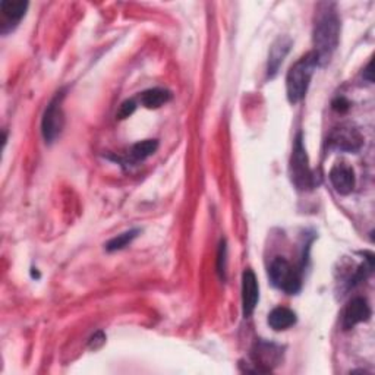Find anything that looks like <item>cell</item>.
<instances>
[{
	"mask_svg": "<svg viewBox=\"0 0 375 375\" xmlns=\"http://www.w3.org/2000/svg\"><path fill=\"white\" fill-rule=\"evenodd\" d=\"M324 10L318 14L314 26V53L318 63L324 65L330 61L336 52L340 39V19L333 5H324Z\"/></svg>",
	"mask_w": 375,
	"mask_h": 375,
	"instance_id": "6da1fadb",
	"label": "cell"
},
{
	"mask_svg": "<svg viewBox=\"0 0 375 375\" xmlns=\"http://www.w3.org/2000/svg\"><path fill=\"white\" fill-rule=\"evenodd\" d=\"M318 65V57L314 52L303 54L295 65H292L286 77V92L292 104L302 101L307 96L312 75Z\"/></svg>",
	"mask_w": 375,
	"mask_h": 375,
	"instance_id": "7a4b0ae2",
	"label": "cell"
},
{
	"mask_svg": "<svg viewBox=\"0 0 375 375\" xmlns=\"http://www.w3.org/2000/svg\"><path fill=\"white\" fill-rule=\"evenodd\" d=\"M289 172H290V179L293 185L296 186V190L307 191L314 186V174L310 166L307 150H305V145H303L302 132H299L295 138V145H293V151H292Z\"/></svg>",
	"mask_w": 375,
	"mask_h": 375,
	"instance_id": "3957f363",
	"label": "cell"
},
{
	"mask_svg": "<svg viewBox=\"0 0 375 375\" xmlns=\"http://www.w3.org/2000/svg\"><path fill=\"white\" fill-rule=\"evenodd\" d=\"M268 276L274 287L289 293V295H295V293L301 290L302 286L301 272L296 267H293L283 256L274 258L272 265H270Z\"/></svg>",
	"mask_w": 375,
	"mask_h": 375,
	"instance_id": "277c9868",
	"label": "cell"
},
{
	"mask_svg": "<svg viewBox=\"0 0 375 375\" xmlns=\"http://www.w3.org/2000/svg\"><path fill=\"white\" fill-rule=\"evenodd\" d=\"M63 99L65 91H59L52 101L44 110L41 119V134L45 143H54V141L61 136L63 126H65V114H63Z\"/></svg>",
	"mask_w": 375,
	"mask_h": 375,
	"instance_id": "5b68a950",
	"label": "cell"
},
{
	"mask_svg": "<svg viewBox=\"0 0 375 375\" xmlns=\"http://www.w3.org/2000/svg\"><path fill=\"white\" fill-rule=\"evenodd\" d=\"M328 144H330L332 148L340 151L356 152L361 150L363 144V138L356 128L343 125L340 128H336L332 132L330 138H328Z\"/></svg>",
	"mask_w": 375,
	"mask_h": 375,
	"instance_id": "8992f818",
	"label": "cell"
},
{
	"mask_svg": "<svg viewBox=\"0 0 375 375\" xmlns=\"http://www.w3.org/2000/svg\"><path fill=\"white\" fill-rule=\"evenodd\" d=\"M258 299H260V286H258L255 273L251 268H248L242 274V308L245 318L252 315L256 308Z\"/></svg>",
	"mask_w": 375,
	"mask_h": 375,
	"instance_id": "52a82bcc",
	"label": "cell"
},
{
	"mask_svg": "<svg viewBox=\"0 0 375 375\" xmlns=\"http://www.w3.org/2000/svg\"><path fill=\"white\" fill-rule=\"evenodd\" d=\"M330 182L340 195H349L355 188V172L346 163H336L330 170Z\"/></svg>",
	"mask_w": 375,
	"mask_h": 375,
	"instance_id": "ba28073f",
	"label": "cell"
},
{
	"mask_svg": "<svg viewBox=\"0 0 375 375\" xmlns=\"http://www.w3.org/2000/svg\"><path fill=\"white\" fill-rule=\"evenodd\" d=\"M290 47H292V40L286 37V35H281V37H278L273 43L272 49H270V53H268V63H267V77L270 79H273L278 74V69L281 65H283V61L287 56Z\"/></svg>",
	"mask_w": 375,
	"mask_h": 375,
	"instance_id": "9c48e42d",
	"label": "cell"
},
{
	"mask_svg": "<svg viewBox=\"0 0 375 375\" xmlns=\"http://www.w3.org/2000/svg\"><path fill=\"white\" fill-rule=\"evenodd\" d=\"M369 316H371V308L367 299L363 298L352 299L343 312L345 330H350V328H354L356 324L368 321Z\"/></svg>",
	"mask_w": 375,
	"mask_h": 375,
	"instance_id": "30bf717a",
	"label": "cell"
},
{
	"mask_svg": "<svg viewBox=\"0 0 375 375\" xmlns=\"http://www.w3.org/2000/svg\"><path fill=\"white\" fill-rule=\"evenodd\" d=\"M296 314L286 307H277L268 314V325L274 332H285L296 324Z\"/></svg>",
	"mask_w": 375,
	"mask_h": 375,
	"instance_id": "8fae6325",
	"label": "cell"
},
{
	"mask_svg": "<svg viewBox=\"0 0 375 375\" xmlns=\"http://www.w3.org/2000/svg\"><path fill=\"white\" fill-rule=\"evenodd\" d=\"M28 9V2L22 0H2L0 2V10L8 23H12V27L18 26V22L26 17Z\"/></svg>",
	"mask_w": 375,
	"mask_h": 375,
	"instance_id": "7c38bea8",
	"label": "cell"
},
{
	"mask_svg": "<svg viewBox=\"0 0 375 375\" xmlns=\"http://www.w3.org/2000/svg\"><path fill=\"white\" fill-rule=\"evenodd\" d=\"M172 99V94L163 88H150L139 96L141 104L147 109H159Z\"/></svg>",
	"mask_w": 375,
	"mask_h": 375,
	"instance_id": "4fadbf2b",
	"label": "cell"
},
{
	"mask_svg": "<svg viewBox=\"0 0 375 375\" xmlns=\"http://www.w3.org/2000/svg\"><path fill=\"white\" fill-rule=\"evenodd\" d=\"M159 148V141L157 139H144L139 141V143L134 144L131 148V156L136 161H143L148 159L150 156L154 154Z\"/></svg>",
	"mask_w": 375,
	"mask_h": 375,
	"instance_id": "5bb4252c",
	"label": "cell"
},
{
	"mask_svg": "<svg viewBox=\"0 0 375 375\" xmlns=\"http://www.w3.org/2000/svg\"><path fill=\"white\" fill-rule=\"evenodd\" d=\"M139 234V230L138 229H132V230H128L125 233H121L117 234L116 238L110 239L108 243H105V250H108L109 252H114V251H121V250H125L128 245H131L132 241L138 236Z\"/></svg>",
	"mask_w": 375,
	"mask_h": 375,
	"instance_id": "9a60e30c",
	"label": "cell"
},
{
	"mask_svg": "<svg viewBox=\"0 0 375 375\" xmlns=\"http://www.w3.org/2000/svg\"><path fill=\"white\" fill-rule=\"evenodd\" d=\"M226 256H227V248H226V242L221 241L220 242V248H219V255H217V272L221 278H225L226 273Z\"/></svg>",
	"mask_w": 375,
	"mask_h": 375,
	"instance_id": "2e32d148",
	"label": "cell"
},
{
	"mask_svg": "<svg viewBox=\"0 0 375 375\" xmlns=\"http://www.w3.org/2000/svg\"><path fill=\"white\" fill-rule=\"evenodd\" d=\"M135 109H136L135 101H134V100H126V101H123V103L121 104L119 110H117V113H116V117H119L121 121L128 119L129 116H132V114H134Z\"/></svg>",
	"mask_w": 375,
	"mask_h": 375,
	"instance_id": "e0dca14e",
	"label": "cell"
},
{
	"mask_svg": "<svg viewBox=\"0 0 375 375\" xmlns=\"http://www.w3.org/2000/svg\"><path fill=\"white\" fill-rule=\"evenodd\" d=\"M105 343V336L103 332H97L96 334H94L91 338H90V347L91 349H100L103 345Z\"/></svg>",
	"mask_w": 375,
	"mask_h": 375,
	"instance_id": "ac0fdd59",
	"label": "cell"
},
{
	"mask_svg": "<svg viewBox=\"0 0 375 375\" xmlns=\"http://www.w3.org/2000/svg\"><path fill=\"white\" fill-rule=\"evenodd\" d=\"M350 108L349 101L345 99V97H337L334 101H333V109L338 113H345L347 112Z\"/></svg>",
	"mask_w": 375,
	"mask_h": 375,
	"instance_id": "d6986e66",
	"label": "cell"
},
{
	"mask_svg": "<svg viewBox=\"0 0 375 375\" xmlns=\"http://www.w3.org/2000/svg\"><path fill=\"white\" fill-rule=\"evenodd\" d=\"M363 78L368 79L369 82L374 81V78H372V61L368 63V66H367V69H365V72H363Z\"/></svg>",
	"mask_w": 375,
	"mask_h": 375,
	"instance_id": "ffe728a7",
	"label": "cell"
}]
</instances>
